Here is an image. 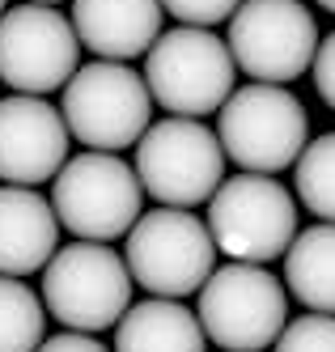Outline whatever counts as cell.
<instances>
[{"label": "cell", "mask_w": 335, "mask_h": 352, "mask_svg": "<svg viewBox=\"0 0 335 352\" xmlns=\"http://www.w3.org/2000/svg\"><path fill=\"white\" fill-rule=\"evenodd\" d=\"M132 272L107 242H68L43 267V306L64 331L102 336L132 310Z\"/></svg>", "instance_id": "6da1fadb"}, {"label": "cell", "mask_w": 335, "mask_h": 352, "mask_svg": "<svg viewBox=\"0 0 335 352\" xmlns=\"http://www.w3.org/2000/svg\"><path fill=\"white\" fill-rule=\"evenodd\" d=\"M208 234L229 263L285 259L297 238V199L272 174H234L208 199Z\"/></svg>", "instance_id": "7a4b0ae2"}, {"label": "cell", "mask_w": 335, "mask_h": 352, "mask_svg": "<svg viewBox=\"0 0 335 352\" xmlns=\"http://www.w3.org/2000/svg\"><path fill=\"white\" fill-rule=\"evenodd\" d=\"M72 140L98 153H119V148L140 144V136L153 123V94L144 85V72L119 60H94L72 72L64 85L60 107Z\"/></svg>", "instance_id": "3957f363"}, {"label": "cell", "mask_w": 335, "mask_h": 352, "mask_svg": "<svg viewBox=\"0 0 335 352\" xmlns=\"http://www.w3.org/2000/svg\"><path fill=\"white\" fill-rule=\"evenodd\" d=\"M234 72L238 64L229 56V43L199 26L166 30L144 56V85L153 102L178 119L217 115L234 94Z\"/></svg>", "instance_id": "277c9868"}, {"label": "cell", "mask_w": 335, "mask_h": 352, "mask_svg": "<svg viewBox=\"0 0 335 352\" xmlns=\"http://www.w3.org/2000/svg\"><path fill=\"white\" fill-rule=\"evenodd\" d=\"M144 187L136 179V166H127L119 153L85 148L64 162V170L51 179V208L60 225L81 242H115L127 238L140 221Z\"/></svg>", "instance_id": "5b68a950"}, {"label": "cell", "mask_w": 335, "mask_h": 352, "mask_svg": "<svg viewBox=\"0 0 335 352\" xmlns=\"http://www.w3.org/2000/svg\"><path fill=\"white\" fill-rule=\"evenodd\" d=\"M123 259L140 289L183 301L199 293L217 272V242L208 234V221L191 208H153L132 225Z\"/></svg>", "instance_id": "8992f818"}, {"label": "cell", "mask_w": 335, "mask_h": 352, "mask_svg": "<svg viewBox=\"0 0 335 352\" xmlns=\"http://www.w3.org/2000/svg\"><path fill=\"white\" fill-rule=\"evenodd\" d=\"M195 314L221 352H263L289 327V293L263 263H221L204 280Z\"/></svg>", "instance_id": "52a82bcc"}, {"label": "cell", "mask_w": 335, "mask_h": 352, "mask_svg": "<svg viewBox=\"0 0 335 352\" xmlns=\"http://www.w3.org/2000/svg\"><path fill=\"white\" fill-rule=\"evenodd\" d=\"M136 179L162 208L208 204L225 183V148L199 119L166 115L136 144Z\"/></svg>", "instance_id": "ba28073f"}, {"label": "cell", "mask_w": 335, "mask_h": 352, "mask_svg": "<svg viewBox=\"0 0 335 352\" xmlns=\"http://www.w3.org/2000/svg\"><path fill=\"white\" fill-rule=\"evenodd\" d=\"M305 107L285 85L250 81L229 94V102L217 111V140L225 157L246 174H276L289 170L301 148L310 144Z\"/></svg>", "instance_id": "9c48e42d"}, {"label": "cell", "mask_w": 335, "mask_h": 352, "mask_svg": "<svg viewBox=\"0 0 335 352\" xmlns=\"http://www.w3.org/2000/svg\"><path fill=\"white\" fill-rule=\"evenodd\" d=\"M229 56L250 81L289 85L314 64L318 26L301 0H242L229 17Z\"/></svg>", "instance_id": "30bf717a"}, {"label": "cell", "mask_w": 335, "mask_h": 352, "mask_svg": "<svg viewBox=\"0 0 335 352\" xmlns=\"http://www.w3.org/2000/svg\"><path fill=\"white\" fill-rule=\"evenodd\" d=\"M81 38L56 5H17L0 17V81L17 94H51L81 68Z\"/></svg>", "instance_id": "8fae6325"}, {"label": "cell", "mask_w": 335, "mask_h": 352, "mask_svg": "<svg viewBox=\"0 0 335 352\" xmlns=\"http://www.w3.org/2000/svg\"><path fill=\"white\" fill-rule=\"evenodd\" d=\"M68 123L34 94L0 98V183L39 187L51 183L68 162Z\"/></svg>", "instance_id": "7c38bea8"}, {"label": "cell", "mask_w": 335, "mask_h": 352, "mask_svg": "<svg viewBox=\"0 0 335 352\" xmlns=\"http://www.w3.org/2000/svg\"><path fill=\"white\" fill-rule=\"evenodd\" d=\"M162 0H72V30L94 60L132 64L162 38Z\"/></svg>", "instance_id": "4fadbf2b"}, {"label": "cell", "mask_w": 335, "mask_h": 352, "mask_svg": "<svg viewBox=\"0 0 335 352\" xmlns=\"http://www.w3.org/2000/svg\"><path fill=\"white\" fill-rule=\"evenodd\" d=\"M60 250V217L34 187H0V276H30Z\"/></svg>", "instance_id": "5bb4252c"}, {"label": "cell", "mask_w": 335, "mask_h": 352, "mask_svg": "<svg viewBox=\"0 0 335 352\" xmlns=\"http://www.w3.org/2000/svg\"><path fill=\"white\" fill-rule=\"evenodd\" d=\"M208 336L183 301L149 297L136 301L115 327V352H204Z\"/></svg>", "instance_id": "9a60e30c"}, {"label": "cell", "mask_w": 335, "mask_h": 352, "mask_svg": "<svg viewBox=\"0 0 335 352\" xmlns=\"http://www.w3.org/2000/svg\"><path fill=\"white\" fill-rule=\"evenodd\" d=\"M285 285L310 314H335V225L297 230L285 250Z\"/></svg>", "instance_id": "2e32d148"}, {"label": "cell", "mask_w": 335, "mask_h": 352, "mask_svg": "<svg viewBox=\"0 0 335 352\" xmlns=\"http://www.w3.org/2000/svg\"><path fill=\"white\" fill-rule=\"evenodd\" d=\"M47 340L43 297L17 276H0V352H39Z\"/></svg>", "instance_id": "e0dca14e"}, {"label": "cell", "mask_w": 335, "mask_h": 352, "mask_svg": "<svg viewBox=\"0 0 335 352\" xmlns=\"http://www.w3.org/2000/svg\"><path fill=\"white\" fill-rule=\"evenodd\" d=\"M293 183H297L301 208H310L314 217L335 225V132L301 148V157L293 162Z\"/></svg>", "instance_id": "ac0fdd59"}, {"label": "cell", "mask_w": 335, "mask_h": 352, "mask_svg": "<svg viewBox=\"0 0 335 352\" xmlns=\"http://www.w3.org/2000/svg\"><path fill=\"white\" fill-rule=\"evenodd\" d=\"M276 352H335V314L289 318V327L272 344Z\"/></svg>", "instance_id": "d6986e66"}, {"label": "cell", "mask_w": 335, "mask_h": 352, "mask_svg": "<svg viewBox=\"0 0 335 352\" xmlns=\"http://www.w3.org/2000/svg\"><path fill=\"white\" fill-rule=\"evenodd\" d=\"M242 0H162V9L170 17H178L183 26H199V30H213L217 21H229L238 13Z\"/></svg>", "instance_id": "ffe728a7"}, {"label": "cell", "mask_w": 335, "mask_h": 352, "mask_svg": "<svg viewBox=\"0 0 335 352\" xmlns=\"http://www.w3.org/2000/svg\"><path fill=\"white\" fill-rule=\"evenodd\" d=\"M310 72H314V85H318V98L335 111V30L318 43V52H314V64H310Z\"/></svg>", "instance_id": "44dd1931"}, {"label": "cell", "mask_w": 335, "mask_h": 352, "mask_svg": "<svg viewBox=\"0 0 335 352\" xmlns=\"http://www.w3.org/2000/svg\"><path fill=\"white\" fill-rule=\"evenodd\" d=\"M39 352H115V348H107L98 336H85V331H60V336L43 340Z\"/></svg>", "instance_id": "7402d4cb"}, {"label": "cell", "mask_w": 335, "mask_h": 352, "mask_svg": "<svg viewBox=\"0 0 335 352\" xmlns=\"http://www.w3.org/2000/svg\"><path fill=\"white\" fill-rule=\"evenodd\" d=\"M314 5H323L327 13H335V0H314Z\"/></svg>", "instance_id": "603a6c76"}, {"label": "cell", "mask_w": 335, "mask_h": 352, "mask_svg": "<svg viewBox=\"0 0 335 352\" xmlns=\"http://www.w3.org/2000/svg\"><path fill=\"white\" fill-rule=\"evenodd\" d=\"M25 5H60V0H25Z\"/></svg>", "instance_id": "cb8c5ba5"}, {"label": "cell", "mask_w": 335, "mask_h": 352, "mask_svg": "<svg viewBox=\"0 0 335 352\" xmlns=\"http://www.w3.org/2000/svg\"><path fill=\"white\" fill-rule=\"evenodd\" d=\"M0 17H5V0H0Z\"/></svg>", "instance_id": "d4e9b609"}]
</instances>
